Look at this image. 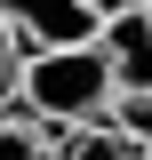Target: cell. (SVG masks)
<instances>
[{"instance_id":"1","label":"cell","mask_w":152,"mask_h":160,"mask_svg":"<svg viewBox=\"0 0 152 160\" xmlns=\"http://www.w3.org/2000/svg\"><path fill=\"white\" fill-rule=\"evenodd\" d=\"M16 112L32 128H88V120L112 112V64L96 40H72V48H32L16 72Z\"/></svg>"},{"instance_id":"2","label":"cell","mask_w":152,"mask_h":160,"mask_svg":"<svg viewBox=\"0 0 152 160\" xmlns=\"http://www.w3.org/2000/svg\"><path fill=\"white\" fill-rule=\"evenodd\" d=\"M0 24L16 32V48H72V40H96V16L80 0H0Z\"/></svg>"},{"instance_id":"3","label":"cell","mask_w":152,"mask_h":160,"mask_svg":"<svg viewBox=\"0 0 152 160\" xmlns=\"http://www.w3.org/2000/svg\"><path fill=\"white\" fill-rule=\"evenodd\" d=\"M96 48L112 64V88H152V8H120L96 24Z\"/></svg>"},{"instance_id":"4","label":"cell","mask_w":152,"mask_h":160,"mask_svg":"<svg viewBox=\"0 0 152 160\" xmlns=\"http://www.w3.org/2000/svg\"><path fill=\"white\" fill-rule=\"evenodd\" d=\"M48 160H136V144L120 136L112 120H88V128H40Z\"/></svg>"},{"instance_id":"5","label":"cell","mask_w":152,"mask_h":160,"mask_svg":"<svg viewBox=\"0 0 152 160\" xmlns=\"http://www.w3.org/2000/svg\"><path fill=\"white\" fill-rule=\"evenodd\" d=\"M104 120L144 152V144H152V88H112V112H104Z\"/></svg>"},{"instance_id":"6","label":"cell","mask_w":152,"mask_h":160,"mask_svg":"<svg viewBox=\"0 0 152 160\" xmlns=\"http://www.w3.org/2000/svg\"><path fill=\"white\" fill-rule=\"evenodd\" d=\"M0 160H48V136H40L24 112H8L0 120Z\"/></svg>"},{"instance_id":"7","label":"cell","mask_w":152,"mask_h":160,"mask_svg":"<svg viewBox=\"0 0 152 160\" xmlns=\"http://www.w3.org/2000/svg\"><path fill=\"white\" fill-rule=\"evenodd\" d=\"M16 72H24V48H16V32L0 24V120L16 112Z\"/></svg>"},{"instance_id":"8","label":"cell","mask_w":152,"mask_h":160,"mask_svg":"<svg viewBox=\"0 0 152 160\" xmlns=\"http://www.w3.org/2000/svg\"><path fill=\"white\" fill-rule=\"evenodd\" d=\"M80 8H88V16L104 24V16H120V8H136V0H80Z\"/></svg>"},{"instance_id":"9","label":"cell","mask_w":152,"mask_h":160,"mask_svg":"<svg viewBox=\"0 0 152 160\" xmlns=\"http://www.w3.org/2000/svg\"><path fill=\"white\" fill-rule=\"evenodd\" d=\"M136 160H152V144H144V152H136Z\"/></svg>"},{"instance_id":"10","label":"cell","mask_w":152,"mask_h":160,"mask_svg":"<svg viewBox=\"0 0 152 160\" xmlns=\"http://www.w3.org/2000/svg\"><path fill=\"white\" fill-rule=\"evenodd\" d=\"M136 8H152V0H136Z\"/></svg>"}]
</instances>
